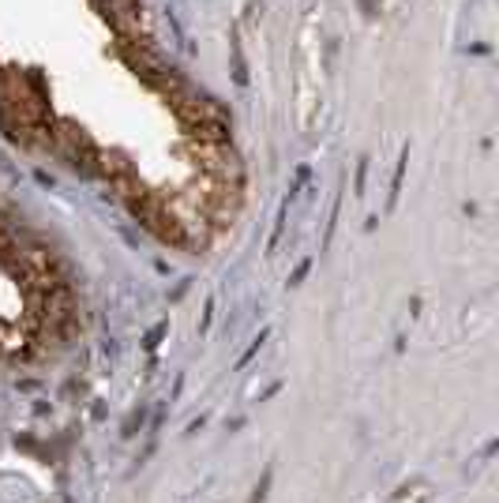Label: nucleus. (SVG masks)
I'll list each match as a JSON object with an SVG mask.
<instances>
[{"instance_id": "f257e3e1", "label": "nucleus", "mask_w": 499, "mask_h": 503, "mask_svg": "<svg viewBox=\"0 0 499 503\" xmlns=\"http://www.w3.org/2000/svg\"><path fill=\"white\" fill-rule=\"evenodd\" d=\"M53 150L64 154L83 177H98L101 150H98V143H94L79 124H71V120H53Z\"/></svg>"}, {"instance_id": "f03ea898", "label": "nucleus", "mask_w": 499, "mask_h": 503, "mask_svg": "<svg viewBox=\"0 0 499 503\" xmlns=\"http://www.w3.org/2000/svg\"><path fill=\"white\" fill-rule=\"evenodd\" d=\"M364 173H368V158H360V165H356V195H360V188H364Z\"/></svg>"}, {"instance_id": "7ed1b4c3", "label": "nucleus", "mask_w": 499, "mask_h": 503, "mask_svg": "<svg viewBox=\"0 0 499 503\" xmlns=\"http://www.w3.org/2000/svg\"><path fill=\"white\" fill-rule=\"evenodd\" d=\"M161 331H165V323H158L154 331L146 334V349H154V345H158V338H161Z\"/></svg>"}, {"instance_id": "20e7f679", "label": "nucleus", "mask_w": 499, "mask_h": 503, "mask_svg": "<svg viewBox=\"0 0 499 503\" xmlns=\"http://www.w3.org/2000/svg\"><path fill=\"white\" fill-rule=\"evenodd\" d=\"M308 267H312V259H304V263H300V267H297V274H293V282H289V286H297L300 278H304V274H308Z\"/></svg>"}]
</instances>
